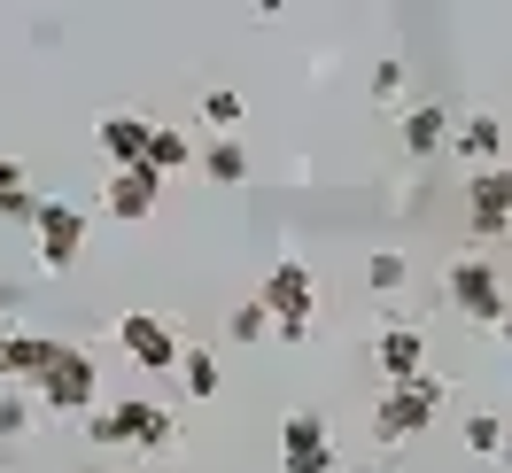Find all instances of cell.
<instances>
[{"instance_id":"6da1fadb","label":"cell","mask_w":512,"mask_h":473,"mask_svg":"<svg viewBox=\"0 0 512 473\" xmlns=\"http://www.w3.org/2000/svg\"><path fill=\"white\" fill-rule=\"evenodd\" d=\"M24 396H32L39 411H55V419H86V411L101 404V365L78 342H47V357H39V373H32Z\"/></svg>"},{"instance_id":"7a4b0ae2","label":"cell","mask_w":512,"mask_h":473,"mask_svg":"<svg viewBox=\"0 0 512 473\" xmlns=\"http://www.w3.org/2000/svg\"><path fill=\"white\" fill-rule=\"evenodd\" d=\"M256 311L272 318V342H311V326H319V280H311V264H295V256H280L272 272H264V287H256Z\"/></svg>"},{"instance_id":"3957f363","label":"cell","mask_w":512,"mask_h":473,"mask_svg":"<svg viewBox=\"0 0 512 473\" xmlns=\"http://www.w3.org/2000/svg\"><path fill=\"white\" fill-rule=\"evenodd\" d=\"M435 411H443V380L435 373H419V380H396L381 396V411H373V442H412V435H427L435 427Z\"/></svg>"},{"instance_id":"277c9868","label":"cell","mask_w":512,"mask_h":473,"mask_svg":"<svg viewBox=\"0 0 512 473\" xmlns=\"http://www.w3.org/2000/svg\"><path fill=\"white\" fill-rule=\"evenodd\" d=\"M78 249H86V210L63 202V194H39V210H32V256H39V272H70Z\"/></svg>"},{"instance_id":"5b68a950","label":"cell","mask_w":512,"mask_h":473,"mask_svg":"<svg viewBox=\"0 0 512 473\" xmlns=\"http://www.w3.org/2000/svg\"><path fill=\"white\" fill-rule=\"evenodd\" d=\"M450 311H466L474 326H505V272H497V256H458L450 264Z\"/></svg>"},{"instance_id":"8992f818","label":"cell","mask_w":512,"mask_h":473,"mask_svg":"<svg viewBox=\"0 0 512 473\" xmlns=\"http://www.w3.org/2000/svg\"><path fill=\"white\" fill-rule=\"evenodd\" d=\"M117 342H125V357L132 365H140V373H179V326H171V318L163 311H125L117 318Z\"/></svg>"},{"instance_id":"52a82bcc","label":"cell","mask_w":512,"mask_h":473,"mask_svg":"<svg viewBox=\"0 0 512 473\" xmlns=\"http://www.w3.org/2000/svg\"><path fill=\"white\" fill-rule=\"evenodd\" d=\"M280 473H334V435H326L319 411L280 419Z\"/></svg>"},{"instance_id":"ba28073f","label":"cell","mask_w":512,"mask_h":473,"mask_svg":"<svg viewBox=\"0 0 512 473\" xmlns=\"http://www.w3.org/2000/svg\"><path fill=\"white\" fill-rule=\"evenodd\" d=\"M373 365H381L388 388H396V380H419V373H427V326H412V318H388L381 334H373Z\"/></svg>"},{"instance_id":"9c48e42d","label":"cell","mask_w":512,"mask_h":473,"mask_svg":"<svg viewBox=\"0 0 512 473\" xmlns=\"http://www.w3.org/2000/svg\"><path fill=\"white\" fill-rule=\"evenodd\" d=\"M101 210H109L117 225L156 218V210H163V179H156V171H140V163H132V171H109V187H101Z\"/></svg>"},{"instance_id":"30bf717a","label":"cell","mask_w":512,"mask_h":473,"mask_svg":"<svg viewBox=\"0 0 512 473\" xmlns=\"http://www.w3.org/2000/svg\"><path fill=\"white\" fill-rule=\"evenodd\" d=\"M466 218H474L481 241H505V225H512V179H505V171H474V187H466Z\"/></svg>"},{"instance_id":"8fae6325","label":"cell","mask_w":512,"mask_h":473,"mask_svg":"<svg viewBox=\"0 0 512 473\" xmlns=\"http://www.w3.org/2000/svg\"><path fill=\"white\" fill-rule=\"evenodd\" d=\"M443 148H450V156H466V163H481V171H505V117L481 109V117H466V125H450Z\"/></svg>"},{"instance_id":"7c38bea8","label":"cell","mask_w":512,"mask_h":473,"mask_svg":"<svg viewBox=\"0 0 512 473\" xmlns=\"http://www.w3.org/2000/svg\"><path fill=\"white\" fill-rule=\"evenodd\" d=\"M396 132H404V148H412V156H443V140H450V109H443V101H412V109L396 117Z\"/></svg>"},{"instance_id":"4fadbf2b","label":"cell","mask_w":512,"mask_h":473,"mask_svg":"<svg viewBox=\"0 0 512 473\" xmlns=\"http://www.w3.org/2000/svg\"><path fill=\"white\" fill-rule=\"evenodd\" d=\"M194 163V140L179 125H148V148H140V171H156V179H171V171H187Z\"/></svg>"},{"instance_id":"5bb4252c","label":"cell","mask_w":512,"mask_h":473,"mask_svg":"<svg viewBox=\"0 0 512 473\" xmlns=\"http://www.w3.org/2000/svg\"><path fill=\"white\" fill-rule=\"evenodd\" d=\"M132 427H140V396H125V404H94V411H86V442H101V450H125Z\"/></svg>"},{"instance_id":"9a60e30c","label":"cell","mask_w":512,"mask_h":473,"mask_svg":"<svg viewBox=\"0 0 512 473\" xmlns=\"http://www.w3.org/2000/svg\"><path fill=\"white\" fill-rule=\"evenodd\" d=\"M39 357H47V334H0V380L8 388H32V373H39Z\"/></svg>"},{"instance_id":"2e32d148","label":"cell","mask_w":512,"mask_h":473,"mask_svg":"<svg viewBox=\"0 0 512 473\" xmlns=\"http://www.w3.org/2000/svg\"><path fill=\"white\" fill-rule=\"evenodd\" d=\"M140 148H148V117H101V156H109V171H132Z\"/></svg>"},{"instance_id":"e0dca14e","label":"cell","mask_w":512,"mask_h":473,"mask_svg":"<svg viewBox=\"0 0 512 473\" xmlns=\"http://www.w3.org/2000/svg\"><path fill=\"white\" fill-rule=\"evenodd\" d=\"M194 163H202L210 187H241V179H249V148H241V140H210V148H194Z\"/></svg>"},{"instance_id":"ac0fdd59","label":"cell","mask_w":512,"mask_h":473,"mask_svg":"<svg viewBox=\"0 0 512 473\" xmlns=\"http://www.w3.org/2000/svg\"><path fill=\"white\" fill-rule=\"evenodd\" d=\"M32 210H39V187L24 179V163L0 156V218H8V225H32Z\"/></svg>"},{"instance_id":"d6986e66","label":"cell","mask_w":512,"mask_h":473,"mask_svg":"<svg viewBox=\"0 0 512 473\" xmlns=\"http://www.w3.org/2000/svg\"><path fill=\"white\" fill-rule=\"evenodd\" d=\"M404 280H412V256L404 249H373L365 256V287H373V295H404Z\"/></svg>"},{"instance_id":"ffe728a7","label":"cell","mask_w":512,"mask_h":473,"mask_svg":"<svg viewBox=\"0 0 512 473\" xmlns=\"http://www.w3.org/2000/svg\"><path fill=\"white\" fill-rule=\"evenodd\" d=\"M171 442H179V419H171V411L163 404H148V396H140V427H132V450H171Z\"/></svg>"},{"instance_id":"44dd1931","label":"cell","mask_w":512,"mask_h":473,"mask_svg":"<svg viewBox=\"0 0 512 473\" xmlns=\"http://www.w3.org/2000/svg\"><path fill=\"white\" fill-rule=\"evenodd\" d=\"M179 380H187V396L194 404H210V396H218V357H210V349H179Z\"/></svg>"},{"instance_id":"7402d4cb","label":"cell","mask_w":512,"mask_h":473,"mask_svg":"<svg viewBox=\"0 0 512 473\" xmlns=\"http://www.w3.org/2000/svg\"><path fill=\"white\" fill-rule=\"evenodd\" d=\"M202 125H218V140H233V125H241V94L210 86V94H202Z\"/></svg>"},{"instance_id":"603a6c76","label":"cell","mask_w":512,"mask_h":473,"mask_svg":"<svg viewBox=\"0 0 512 473\" xmlns=\"http://www.w3.org/2000/svg\"><path fill=\"white\" fill-rule=\"evenodd\" d=\"M466 450L497 458V450H505V419H497V411H474V419H466Z\"/></svg>"},{"instance_id":"cb8c5ba5","label":"cell","mask_w":512,"mask_h":473,"mask_svg":"<svg viewBox=\"0 0 512 473\" xmlns=\"http://www.w3.org/2000/svg\"><path fill=\"white\" fill-rule=\"evenodd\" d=\"M225 334H233V342H272V318L256 311V295H249V303H241L233 318H225Z\"/></svg>"},{"instance_id":"d4e9b609","label":"cell","mask_w":512,"mask_h":473,"mask_svg":"<svg viewBox=\"0 0 512 473\" xmlns=\"http://www.w3.org/2000/svg\"><path fill=\"white\" fill-rule=\"evenodd\" d=\"M24 427H32V396H24V388H8V396H0V442H16Z\"/></svg>"},{"instance_id":"484cf974","label":"cell","mask_w":512,"mask_h":473,"mask_svg":"<svg viewBox=\"0 0 512 473\" xmlns=\"http://www.w3.org/2000/svg\"><path fill=\"white\" fill-rule=\"evenodd\" d=\"M373 94H381V101L404 94V63H381V70H373Z\"/></svg>"}]
</instances>
